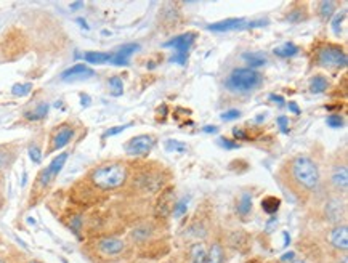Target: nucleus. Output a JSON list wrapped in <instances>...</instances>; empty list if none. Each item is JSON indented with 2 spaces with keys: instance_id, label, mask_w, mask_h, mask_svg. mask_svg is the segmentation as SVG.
Here are the masks:
<instances>
[{
  "instance_id": "obj_1",
  "label": "nucleus",
  "mask_w": 348,
  "mask_h": 263,
  "mask_svg": "<svg viewBox=\"0 0 348 263\" xmlns=\"http://www.w3.org/2000/svg\"><path fill=\"white\" fill-rule=\"evenodd\" d=\"M279 177L290 190V193L299 199H305L313 191H316L321 180L316 162L306 156H296L289 159L281 168Z\"/></svg>"
},
{
  "instance_id": "obj_2",
  "label": "nucleus",
  "mask_w": 348,
  "mask_h": 263,
  "mask_svg": "<svg viewBox=\"0 0 348 263\" xmlns=\"http://www.w3.org/2000/svg\"><path fill=\"white\" fill-rule=\"evenodd\" d=\"M90 180L100 190H116L125 183L127 167L120 162L103 164L90 174Z\"/></svg>"
},
{
  "instance_id": "obj_3",
  "label": "nucleus",
  "mask_w": 348,
  "mask_h": 263,
  "mask_svg": "<svg viewBox=\"0 0 348 263\" xmlns=\"http://www.w3.org/2000/svg\"><path fill=\"white\" fill-rule=\"evenodd\" d=\"M263 84V76L250 68H237L226 77L225 85L233 93H250Z\"/></svg>"
},
{
  "instance_id": "obj_4",
  "label": "nucleus",
  "mask_w": 348,
  "mask_h": 263,
  "mask_svg": "<svg viewBox=\"0 0 348 263\" xmlns=\"http://www.w3.org/2000/svg\"><path fill=\"white\" fill-rule=\"evenodd\" d=\"M316 63L327 69H342L346 66L348 58L342 47L327 44L316 51Z\"/></svg>"
},
{
  "instance_id": "obj_5",
  "label": "nucleus",
  "mask_w": 348,
  "mask_h": 263,
  "mask_svg": "<svg viewBox=\"0 0 348 263\" xmlns=\"http://www.w3.org/2000/svg\"><path fill=\"white\" fill-rule=\"evenodd\" d=\"M68 157H69V154L68 153H61V154H58L55 159H53L51 162H50V165L48 167H45L42 172L39 174V183H40V186L42 188H45V186H48L50 183L55 180V177L61 172L63 170V167L66 165V161H68Z\"/></svg>"
},
{
  "instance_id": "obj_6",
  "label": "nucleus",
  "mask_w": 348,
  "mask_h": 263,
  "mask_svg": "<svg viewBox=\"0 0 348 263\" xmlns=\"http://www.w3.org/2000/svg\"><path fill=\"white\" fill-rule=\"evenodd\" d=\"M156 140L151 135H138L135 138H132L127 144H125V151L130 156L135 157H141V156H148L151 153V149L154 148Z\"/></svg>"
},
{
  "instance_id": "obj_7",
  "label": "nucleus",
  "mask_w": 348,
  "mask_h": 263,
  "mask_svg": "<svg viewBox=\"0 0 348 263\" xmlns=\"http://www.w3.org/2000/svg\"><path fill=\"white\" fill-rule=\"evenodd\" d=\"M175 190L173 188H167L160 193L159 199H157V204H156V217H169L172 212H173V207H175Z\"/></svg>"
},
{
  "instance_id": "obj_8",
  "label": "nucleus",
  "mask_w": 348,
  "mask_h": 263,
  "mask_svg": "<svg viewBox=\"0 0 348 263\" xmlns=\"http://www.w3.org/2000/svg\"><path fill=\"white\" fill-rule=\"evenodd\" d=\"M324 215L327 221L334 223V225H340V220L345 217V202L340 197H331L326 202L324 207Z\"/></svg>"
},
{
  "instance_id": "obj_9",
  "label": "nucleus",
  "mask_w": 348,
  "mask_h": 263,
  "mask_svg": "<svg viewBox=\"0 0 348 263\" xmlns=\"http://www.w3.org/2000/svg\"><path fill=\"white\" fill-rule=\"evenodd\" d=\"M329 183L336 193H346V190H348V168H346L345 164L336 165L332 168Z\"/></svg>"
},
{
  "instance_id": "obj_10",
  "label": "nucleus",
  "mask_w": 348,
  "mask_h": 263,
  "mask_svg": "<svg viewBox=\"0 0 348 263\" xmlns=\"http://www.w3.org/2000/svg\"><path fill=\"white\" fill-rule=\"evenodd\" d=\"M124 241L119 239V238H114V236H108V238H101L98 241V251L103 254V255H108V257H116L119 254H122L124 251Z\"/></svg>"
},
{
  "instance_id": "obj_11",
  "label": "nucleus",
  "mask_w": 348,
  "mask_h": 263,
  "mask_svg": "<svg viewBox=\"0 0 348 263\" xmlns=\"http://www.w3.org/2000/svg\"><path fill=\"white\" fill-rule=\"evenodd\" d=\"M194 39H196V32H186V34H181L178 37H173L172 41L164 44V47H173V50H175V55L186 57L190 47L194 42Z\"/></svg>"
},
{
  "instance_id": "obj_12",
  "label": "nucleus",
  "mask_w": 348,
  "mask_h": 263,
  "mask_svg": "<svg viewBox=\"0 0 348 263\" xmlns=\"http://www.w3.org/2000/svg\"><path fill=\"white\" fill-rule=\"evenodd\" d=\"M247 28V21L244 18H230L220 23L209 24L207 29L212 32H228V31H236V29H244Z\"/></svg>"
},
{
  "instance_id": "obj_13",
  "label": "nucleus",
  "mask_w": 348,
  "mask_h": 263,
  "mask_svg": "<svg viewBox=\"0 0 348 263\" xmlns=\"http://www.w3.org/2000/svg\"><path fill=\"white\" fill-rule=\"evenodd\" d=\"M138 50H140V44H135V42L125 44V45L120 47L116 53H113L111 63L114 66H129L130 64V57L135 53V51H138Z\"/></svg>"
},
{
  "instance_id": "obj_14",
  "label": "nucleus",
  "mask_w": 348,
  "mask_h": 263,
  "mask_svg": "<svg viewBox=\"0 0 348 263\" xmlns=\"http://www.w3.org/2000/svg\"><path fill=\"white\" fill-rule=\"evenodd\" d=\"M72 138H74V128L69 127V125H61L58 128L57 134L53 135V141H51L50 151H57V149L64 148L66 144H68Z\"/></svg>"
},
{
  "instance_id": "obj_15",
  "label": "nucleus",
  "mask_w": 348,
  "mask_h": 263,
  "mask_svg": "<svg viewBox=\"0 0 348 263\" xmlns=\"http://www.w3.org/2000/svg\"><path fill=\"white\" fill-rule=\"evenodd\" d=\"M91 76H95L93 69H90L87 64L77 63V64L71 66L69 69H66L61 74V79H63V81H77V79H88Z\"/></svg>"
},
{
  "instance_id": "obj_16",
  "label": "nucleus",
  "mask_w": 348,
  "mask_h": 263,
  "mask_svg": "<svg viewBox=\"0 0 348 263\" xmlns=\"http://www.w3.org/2000/svg\"><path fill=\"white\" fill-rule=\"evenodd\" d=\"M329 241L331 244L339 249V251H346L348 249V230L346 225H336L331 230L329 234Z\"/></svg>"
},
{
  "instance_id": "obj_17",
  "label": "nucleus",
  "mask_w": 348,
  "mask_h": 263,
  "mask_svg": "<svg viewBox=\"0 0 348 263\" xmlns=\"http://www.w3.org/2000/svg\"><path fill=\"white\" fill-rule=\"evenodd\" d=\"M50 111V104L48 103H40L39 106L32 111H28L24 114V117L28 121H40V119H45L47 114Z\"/></svg>"
},
{
  "instance_id": "obj_18",
  "label": "nucleus",
  "mask_w": 348,
  "mask_h": 263,
  "mask_svg": "<svg viewBox=\"0 0 348 263\" xmlns=\"http://www.w3.org/2000/svg\"><path fill=\"white\" fill-rule=\"evenodd\" d=\"M318 13L323 21H329L334 13H336V2H332V0H324V2H319L318 5Z\"/></svg>"
},
{
  "instance_id": "obj_19",
  "label": "nucleus",
  "mask_w": 348,
  "mask_h": 263,
  "mask_svg": "<svg viewBox=\"0 0 348 263\" xmlns=\"http://www.w3.org/2000/svg\"><path fill=\"white\" fill-rule=\"evenodd\" d=\"M84 60L90 64H104L113 60V53H101V51H88L84 55Z\"/></svg>"
},
{
  "instance_id": "obj_20",
  "label": "nucleus",
  "mask_w": 348,
  "mask_h": 263,
  "mask_svg": "<svg viewBox=\"0 0 348 263\" xmlns=\"http://www.w3.org/2000/svg\"><path fill=\"white\" fill-rule=\"evenodd\" d=\"M297 53H299V47L296 44H292V42H286L281 47L274 48V55L279 57V58H290V57L297 55Z\"/></svg>"
},
{
  "instance_id": "obj_21",
  "label": "nucleus",
  "mask_w": 348,
  "mask_h": 263,
  "mask_svg": "<svg viewBox=\"0 0 348 263\" xmlns=\"http://www.w3.org/2000/svg\"><path fill=\"white\" fill-rule=\"evenodd\" d=\"M207 251L204 244H194L190 251V263H206Z\"/></svg>"
},
{
  "instance_id": "obj_22",
  "label": "nucleus",
  "mask_w": 348,
  "mask_h": 263,
  "mask_svg": "<svg viewBox=\"0 0 348 263\" xmlns=\"http://www.w3.org/2000/svg\"><path fill=\"white\" fill-rule=\"evenodd\" d=\"M206 263H223V247L220 242H213L207 252Z\"/></svg>"
},
{
  "instance_id": "obj_23",
  "label": "nucleus",
  "mask_w": 348,
  "mask_h": 263,
  "mask_svg": "<svg viewBox=\"0 0 348 263\" xmlns=\"http://www.w3.org/2000/svg\"><path fill=\"white\" fill-rule=\"evenodd\" d=\"M236 210H237V214H239L241 217L249 215V214H250V210H252V196L247 194V193H244L243 196H241V197H239V201H237Z\"/></svg>"
},
{
  "instance_id": "obj_24",
  "label": "nucleus",
  "mask_w": 348,
  "mask_h": 263,
  "mask_svg": "<svg viewBox=\"0 0 348 263\" xmlns=\"http://www.w3.org/2000/svg\"><path fill=\"white\" fill-rule=\"evenodd\" d=\"M329 88V82H327V79L324 77V76H315L313 79H312V82H310V91L312 93H323V91H326Z\"/></svg>"
},
{
  "instance_id": "obj_25",
  "label": "nucleus",
  "mask_w": 348,
  "mask_h": 263,
  "mask_svg": "<svg viewBox=\"0 0 348 263\" xmlns=\"http://www.w3.org/2000/svg\"><path fill=\"white\" fill-rule=\"evenodd\" d=\"M279 205H281V199H279V197H274V196H268V197H265V199L262 201V209L265 210L266 214H270V215L278 212Z\"/></svg>"
},
{
  "instance_id": "obj_26",
  "label": "nucleus",
  "mask_w": 348,
  "mask_h": 263,
  "mask_svg": "<svg viewBox=\"0 0 348 263\" xmlns=\"http://www.w3.org/2000/svg\"><path fill=\"white\" fill-rule=\"evenodd\" d=\"M243 60L247 61V64L252 68H259V66H265L266 64V57L263 53H244L243 55Z\"/></svg>"
},
{
  "instance_id": "obj_27",
  "label": "nucleus",
  "mask_w": 348,
  "mask_h": 263,
  "mask_svg": "<svg viewBox=\"0 0 348 263\" xmlns=\"http://www.w3.org/2000/svg\"><path fill=\"white\" fill-rule=\"evenodd\" d=\"M108 85H109V91H111L113 97H120L124 93V82H122V79H120L119 76L109 77Z\"/></svg>"
},
{
  "instance_id": "obj_28",
  "label": "nucleus",
  "mask_w": 348,
  "mask_h": 263,
  "mask_svg": "<svg viewBox=\"0 0 348 263\" xmlns=\"http://www.w3.org/2000/svg\"><path fill=\"white\" fill-rule=\"evenodd\" d=\"M166 149L169 153H180V154L188 153V146H186L185 143L178 141V140H167L166 141Z\"/></svg>"
},
{
  "instance_id": "obj_29",
  "label": "nucleus",
  "mask_w": 348,
  "mask_h": 263,
  "mask_svg": "<svg viewBox=\"0 0 348 263\" xmlns=\"http://www.w3.org/2000/svg\"><path fill=\"white\" fill-rule=\"evenodd\" d=\"M31 90H32V84H29V82L15 84V85H13V88H11V93L15 97H26V95L31 93Z\"/></svg>"
},
{
  "instance_id": "obj_30",
  "label": "nucleus",
  "mask_w": 348,
  "mask_h": 263,
  "mask_svg": "<svg viewBox=\"0 0 348 263\" xmlns=\"http://www.w3.org/2000/svg\"><path fill=\"white\" fill-rule=\"evenodd\" d=\"M68 225H69L71 231L77 236V238H80V230H82V217H80V215H74V217H71Z\"/></svg>"
},
{
  "instance_id": "obj_31",
  "label": "nucleus",
  "mask_w": 348,
  "mask_h": 263,
  "mask_svg": "<svg viewBox=\"0 0 348 263\" xmlns=\"http://www.w3.org/2000/svg\"><path fill=\"white\" fill-rule=\"evenodd\" d=\"M28 154H29V159L34 162V164H40L42 162V151L37 146V144H31L29 149H28Z\"/></svg>"
},
{
  "instance_id": "obj_32",
  "label": "nucleus",
  "mask_w": 348,
  "mask_h": 263,
  "mask_svg": "<svg viewBox=\"0 0 348 263\" xmlns=\"http://www.w3.org/2000/svg\"><path fill=\"white\" fill-rule=\"evenodd\" d=\"M326 122L332 128H340V127H343V117L340 114H331V116H327Z\"/></svg>"
},
{
  "instance_id": "obj_33",
  "label": "nucleus",
  "mask_w": 348,
  "mask_h": 263,
  "mask_svg": "<svg viewBox=\"0 0 348 263\" xmlns=\"http://www.w3.org/2000/svg\"><path fill=\"white\" fill-rule=\"evenodd\" d=\"M151 234V231H150V228H143V227H140V228H137V230H133V233H132V236H133V239H137V241H144V239H148V236Z\"/></svg>"
},
{
  "instance_id": "obj_34",
  "label": "nucleus",
  "mask_w": 348,
  "mask_h": 263,
  "mask_svg": "<svg viewBox=\"0 0 348 263\" xmlns=\"http://www.w3.org/2000/svg\"><path fill=\"white\" fill-rule=\"evenodd\" d=\"M186 210H188V204H186V201L183 199V201H180V202H177L175 204V207H173V217H177V218H180L181 215H185L186 214Z\"/></svg>"
},
{
  "instance_id": "obj_35",
  "label": "nucleus",
  "mask_w": 348,
  "mask_h": 263,
  "mask_svg": "<svg viewBox=\"0 0 348 263\" xmlns=\"http://www.w3.org/2000/svg\"><path fill=\"white\" fill-rule=\"evenodd\" d=\"M129 127H132V124H125V125H117V127H114V128H109L108 132H104L103 138H108V137L117 135V134H120V132H124L125 128H129Z\"/></svg>"
},
{
  "instance_id": "obj_36",
  "label": "nucleus",
  "mask_w": 348,
  "mask_h": 263,
  "mask_svg": "<svg viewBox=\"0 0 348 263\" xmlns=\"http://www.w3.org/2000/svg\"><path fill=\"white\" fill-rule=\"evenodd\" d=\"M241 117V111L237 109H230L222 114V121H234V119H239Z\"/></svg>"
},
{
  "instance_id": "obj_37",
  "label": "nucleus",
  "mask_w": 348,
  "mask_h": 263,
  "mask_svg": "<svg viewBox=\"0 0 348 263\" xmlns=\"http://www.w3.org/2000/svg\"><path fill=\"white\" fill-rule=\"evenodd\" d=\"M343 18H345V11L339 13V15L334 18V21H332V29H334V32H336L337 35L340 34V23L343 21Z\"/></svg>"
},
{
  "instance_id": "obj_38",
  "label": "nucleus",
  "mask_w": 348,
  "mask_h": 263,
  "mask_svg": "<svg viewBox=\"0 0 348 263\" xmlns=\"http://www.w3.org/2000/svg\"><path fill=\"white\" fill-rule=\"evenodd\" d=\"M220 144L226 149H237L239 148V143L237 141H233L230 138H220Z\"/></svg>"
},
{
  "instance_id": "obj_39",
  "label": "nucleus",
  "mask_w": 348,
  "mask_h": 263,
  "mask_svg": "<svg viewBox=\"0 0 348 263\" xmlns=\"http://www.w3.org/2000/svg\"><path fill=\"white\" fill-rule=\"evenodd\" d=\"M287 20L290 23H300L302 20H305V16L300 15V10H294L292 13H289V15H287Z\"/></svg>"
},
{
  "instance_id": "obj_40",
  "label": "nucleus",
  "mask_w": 348,
  "mask_h": 263,
  "mask_svg": "<svg viewBox=\"0 0 348 263\" xmlns=\"http://www.w3.org/2000/svg\"><path fill=\"white\" fill-rule=\"evenodd\" d=\"M13 161V156H8V153H0V168L7 167Z\"/></svg>"
},
{
  "instance_id": "obj_41",
  "label": "nucleus",
  "mask_w": 348,
  "mask_h": 263,
  "mask_svg": "<svg viewBox=\"0 0 348 263\" xmlns=\"http://www.w3.org/2000/svg\"><path fill=\"white\" fill-rule=\"evenodd\" d=\"M278 124L281 125V130L284 132V134H287L289 132V121H287V117H284V116H281V117H278Z\"/></svg>"
},
{
  "instance_id": "obj_42",
  "label": "nucleus",
  "mask_w": 348,
  "mask_h": 263,
  "mask_svg": "<svg viewBox=\"0 0 348 263\" xmlns=\"http://www.w3.org/2000/svg\"><path fill=\"white\" fill-rule=\"evenodd\" d=\"M233 135L237 138V140H247V135L243 128H233Z\"/></svg>"
},
{
  "instance_id": "obj_43",
  "label": "nucleus",
  "mask_w": 348,
  "mask_h": 263,
  "mask_svg": "<svg viewBox=\"0 0 348 263\" xmlns=\"http://www.w3.org/2000/svg\"><path fill=\"white\" fill-rule=\"evenodd\" d=\"M170 61H172V63H180V64H186V57H183V55H173V57L170 58Z\"/></svg>"
},
{
  "instance_id": "obj_44",
  "label": "nucleus",
  "mask_w": 348,
  "mask_h": 263,
  "mask_svg": "<svg viewBox=\"0 0 348 263\" xmlns=\"http://www.w3.org/2000/svg\"><path fill=\"white\" fill-rule=\"evenodd\" d=\"M270 100H271V101H274V103H278V104H281V106H283V104H284V98L281 97V95H274V93H271V95H270Z\"/></svg>"
},
{
  "instance_id": "obj_45",
  "label": "nucleus",
  "mask_w": 348,
  "mask_h": 263,
  "mask_svg": "<svg viewBox=\"0 0 348 263\" xmlns=\"http://www.w3.org/2000/svg\"><path fill=\"white\" fill-rule=\"evenodd\" d=\"M203 130L206 132V134H217V132H218V127H215V125H206Z\"/></svg>"
},
{
  "instance_id": "obj_46",
  "label": "nucleus",
  "mask_w": 348,
  "mask_h": 263,
  "mask_svg": "<svg viewBox=\"0 0 348 263\" xmlns=\"http://www.w3.org/2000/svg\"><path fill=\"white\" fill-rule=\"evenodd\" d=\"M289 109H290V111H292L294 114H297V116L300 114V109H299V106H297V104L294 103V101H289Z\"/></svg>"
},
{
  "instance_id": "obj_47",
  "label": "nucleus",
  "mask_w": 348,
  "mask_h": 263,
  "mask_svg": "<svg viewBox=\"0 0 348 263\" xmlns=\"http://www.w3.org/2000/svg\"><path fill=\"white\" fill-rule=\"evenodd\" d=\"M80 100H82V106H88L90 104V98L84 93H80Z\"/></svg>"
},
{
  "instance_id": "obj_48",
  "label": "nucleus",
  "mask_w": 348,
  "mask_h": 263,
  "mask_svg": "<svg viewBox=\"0 0 348 263\" xmlns=\"http://www.w3.org/2000/svg\"><path fill=\"white\" fill-rule=\"evenodd\" d=\"M84 7V2H74V4H71V10H79V8H82Z\"/></svg>"
},
{
  "instance_id": "obj_49",
  "label": "nucleus",
  "mask_w": 348,
  "mask_h": 263,
  "mask_svg": "<svg viewBox=\"0 0 348 263\" xmlns=\"http://www.w3.org/2000/svg\"><path fill=\"white\" fill-rule=\"evenodd\" d=\"M77 23H79L80 26H82V28H84V29H88V24L85 23V20H82V18H79V20H77Z\"/></svg>"
},
{
  "instance_id": "obj_50",
  "label": "nucleus",
  "mask_w": 348,
  "mask_h": 263,
  "mask_svg": "<svg viewBox=\"0 0 348 263\" xmlns=\"http://www.w3.org/2000/svg\"><path fill=\"white\" fill-rule=\"evenodd\" d=\"M292 263H306L305 260H302V258H297V260H294Z\"/></svg>"
},
{
  "instance_id": "obj_51",
  "label": "nucleus",
  "mask_w": 348,
  "mask_h": 263,
  "mask_svg": "<svg viewBox=\"0 0 348 263\" xmlns=\"http://www.w3.org/2000/svg\"><path fill=\"white\" fill-rule=\"evenodd\" d=\"M28 263H42V261H39V260H31V261H28Z\"/></svg>"
},
{
  "instance_id": "obj_52",
  "label": "nucleus",
  "mask_w": 348,
  "mask_h": 263,
  "mask_svg": "<svg viewBox=\"0 0 348 263\" xmlns=\"http://www.w3.org/2000/svg\"><path fill=\"white\" fill-rule=\"evenodd\" d=\"M0 263H5V260H0Z\"/></svg>"
}]
</instances>
